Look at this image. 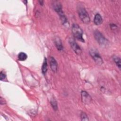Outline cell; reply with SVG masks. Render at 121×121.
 <instances>
[{
	"instance_id": "obj_17",
	"label": "cell",
	"mask_w": 121,
	"mask_h": 121,
	"mask_svg": "<svg viewBox=\"0 0 121 121\" xmlns=\"http://www.w3.org/2000/svg\"><path fill=\"white\" fill-rule=\"evenodd\" d=\"M39 3H40L41 5H43V0H39Z\"/></svg>"
},
{
	"instance_id": "obj_13",
	"label": "cell",
	"mask_w": 121,
	"mask_h": 121,
	"mask_svg": "<svg viewBox=\"0 0 121 121\" xmlns=\"http://www.w3.org/2000/svg\"><path fill=\"white\" fill-rule=\"evenodd\" d=\"M113 60L114 62L115 63V64H116L117 66L119 68V69H121V59L120 57H113Z\"/></svg>"
},
{
	"instance_id": "obj_11",
	"label": "cell",
	"mask_w": 121,
	"mask_h": 121,
	"mask_svg": "<svg viewBox=\"0 0 121 121\" xmlns=\"http://www.w3.org/2000/svg\"><path fill=\"white\" fill-rule=\"evenodd\" d=\"M48 69V65L46 58H44V60L42 66V71L43 74H45Z\"/></svg>"
},
{
	"instance_id": "obj_10",
	"label": "cell",
	"mask_w": 121,
	"mask_h": 121,
	"mask_svg": "<svg viewBox=\"0 0 121 121\" xmlns=\"http://www.w3.org/2000/svg\"><path fill=\"white\" fill-rule=\"evenodd\" d=\"M55 45L59 51H62L63 50V46L61 40L59 38H56L54 40Z\"/></svg>"
},
{
	"instance_id": "obj_7",
	"label": "cell",
	"mask_w": 121,
	"mask_h": 121,
	"mask_svg": "<svg viewBox=\"0 0 121 121\" xmlns=\"http://www.w3.org/2000/svg\"><path fill=\"white\" fill-rule=\"evenodd\" d=\"M81 98L82 101L85 104H88L91 101V97L90 95L85 91L81 92Z\"/></svg>"
},
{
	"instance_id": "obj_4",
	"label": "cell",
	"mask_w": 121,
	"mask_h": 121,
	"mask_svg": "<svg viewBox=\"0 0 121 121\" xmlns=\"http://www.w3.org/2000/svg\"><path fill=\"white\" fill-rule=\"evenodd\" d=\"M89 54L94 61L99 65H101L103 63V59L99 53L95 49H91Z\"/></svg>"
},
{
	"instance_id": "obj_14",
	"label": "cell",
	"mask_w": 121,
	"mask_h": 121,
	"mask_svg": "<svg viewBox=\"0 0 121 121\" xmlns=\"http://www.w3.org/2000/svg\"><path fill=\"white\" fill-rule=\"evenodd\" d=\"M51 105L52 106V107L53 108V109L56 111L58 109V107H57V103L56 100L54 99V98H52L51 101Z\"/></svg>"
},
{
	"instance_id": "obj_16",
	"label": "cell",
	"mask_w": 121,
	"mask_h": 121,
	"mask_svg": "<svg viewBox=\"0 0 121 121\" xmlns=\"http://www.w3.org/2000/svg\"><path fill=\"white\" fill-rule=\"evenodd\" d=\"M6 75L3 73L2 71L0 72V80H3V79H5L6 78Z\"/></svg>"
},
{
	"instance_id": "obj_3",
	"label": "cell",
	"mask_w": 121,
	"mask_h": 121,
	"mask_svg": "<svg viewBox=\"0 0 121 121\" xmlns=\"http://www.w3.org/2000/svg\"><path fill=\"white\" fill-rule=\"evenodd\" d=\"M53 8L56 12L58 14L62 23L64 25L68 23L67 18L62 10L60 3L58 1H55V3L53 4Z\"/></svg>"
},
{
	"instance_id": "obj_2",
	"label": "cell",
	"mask_w": 121,
	"mask_h": 121,
	"mask_svg": "<svg viewBox=\"0 0 121 121\" xmlns=\"http://www.w3.org/2000/svg\"><path fill=\"white\" fill-rule=\"evenodd\" d=\"M72 32L74 37L78 40L82 42H85V40L83 37V32L78 25L76 24H73L72 26Z\"/></svg>"
},
{
	"instance_id": "obj_12",
	"label": "cell",
	"mask_w": 121,
	"mask_h": 121,
	"mask_svg": "<svg viewBox=\"0 0 121 121\" xmlns=\"http://www.w3.org/2000/svg\"><path fill=\"white\" fill-rule=\"evenodd\" d=\"M27 58V54L24 52H20L18 54V59L20 61H24Z\"/></svg>"
},
{
	"instance_id": "obj_5",
	"label": "cell",
	"mask_w": 121,
	"mask_h": 121,
	"mask_svg": "<svg viewBox=\"0 0 121 121\" xmlns=\"http://www.w3.org/2000/svg\"><path fill=\"white\" fill-rule=\"evenodd\" d=\"M94 37L98 43L102 45H106L108 41L103 35L98 30H95L94 32Z\"/></svg>"
},
{
	"instance_id": "obj_8",
	"label": "cell",
	"mask_w": 121,
	"mask_h": 121,
	"mask_svg": "<svg viewBox=\"0 0 121 121\" xmlns=\"http://www.w3.org/2000/svg\"><path fill=\"white\" fill-rule=\"evenodd\" d=\"M50 65L51 69L52 71L55 72L57 71L58 64L55 59L53 57H51L49 59Z\"/></svg>"
},
{
	"instance_id": "obj_6",
	"label": "cell",
	"mask_w": 121,
	"mask_h": 121,
	"mask_svg": "<svg viewBox=\"0 0 121 121\" xmlns=\"http://www.w3.org/2000/svg\"><path fill=\"white\" fill-rule=\"evenodd\" d=\"M69 43L71 48L74 51V52L78 55L81 54L82 53V50L75 41L72 39H70L69 41Z\"/></svg>"
},
{
	"instance_id": "obj_1",
	"label": "cell",
	"mask_w": 121,
	"mask_h": 121,
	"mask_svg": "<svg viewBox=\"0 0 121 121\" xmlns=\"http://www.w3.org/2000/svg\"><path fill=\"white\" fill-rule=\"evenodd\" d=\"M78 12L81 20L85 24H88L90 22V17L88 13L82 5L79 4L78 6Z\"/></svg>"
},
{
	"instance_id": "obj_9",
	"label": "cell",
	"mask_w": 121,
	"mask_h": 121,
	"mask_svg": "<svg viewBox=\"0 0 121 121\" xmlns=\"http://www.w3.org/2000/svg\"><path fill=\"white\" fill-rule=\"evenodd\" d=\"M94 22L96 25H100L103 23V18L100 14L98 13L95 14L94 17Z\"/></svg>"
},
{
	"instance_id": "obj_15",
	"label": "cell",
	"mask_w": 121,
	"mask_h": 121,
	"mask_svg": "<svg viewBox=\"0 0 121 121\" xmlns=\"http://www.w3.org/2000/svg\"><path fill=\"white\" fill-rule=\"evenodd\" d=\"M80 118L81 121H87L89 120L86 114L84 112H81L80 114Z\"/></svg>"
}]
</instances>
